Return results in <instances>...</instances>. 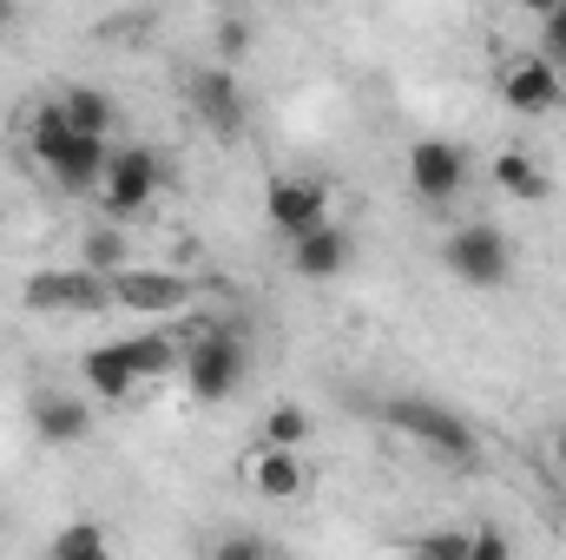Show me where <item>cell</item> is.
Returning a JSON list of instances; mask_svg holds the SVG:
<instances>
[{
    "mask_svg": "<svg viewBox=\"0 0 566 560\" xmlns=\"http://www.w3.org/2000/svg\"><path fill=\"white\" fill-rule=\"evenodd\" d=\"M33 158H40V172H46L60 191H93V185L106 178L113 145L106 139H80V133L60 120V106L46 100V106L33 113Z\"/></svg>",
    "mask_w": 566,
    "mask_h": 560,
    "instance_id": "cell-1",
    "label": "cell"
},
{
    "mask_svg": "<svg viewBox=\"0 0 566 560\" xmlns=\"http://www.w3.org/2000/svg\"><path fill=\"white\" fill-rule=\"evenodd\" d=\"M178 376H185V390H191L198 403H231V396L251 383V350H244V336H238L231 323H211V330H198V336L185 343Z\"/></svg>",
    "mask_w": 566,
    "mask_h": 560,
    "instance_id": "cell-2",
    "label": "cell"
},
{
    "mask_svg": "<svg viewBox=\"0 0 566 560\" xmlns=\"http://www.w3.org/2000/svg\"><path fill=\"white\" fill-rule=\"evenodd\" d=\"M441 271L454 283H474V290H494L514 271V238L494 225V218H474V225H454L441 238Z\"/></svg>",
    "mask_w": 566,
    "mask_h": 560,
    "instance_id": "cell-3",
    "label": "cell"
},
{
    "mask_svg": "<svg viewBox=\"0 0 566 560\" xmlns=\"http://www.w3.org/2000/svg\"><path fill=\"white\" fill-rule=\"evenodd\" d=\"M382 422L396 428V435H409V442H422V448H434L441 462H474L481 455V442H474V428L454 416L448 403H428V396H389L382 403Z\"/></svg>",
    "mask_w": 566,
    "mask_h": 560,
    "instance_id": "cell-4",
    "label": "cell"
},
{
    "mask_svg": "<svg viewBox=\"0 0 566 560\" xmlns=\"http://www.w3.org/2000/svg\"><path fill=\"white\" fill-rule=\"evenodd\" d=\"M20 303L33 317H99L113 310V278L86 271V265H66V271H33L20 283Z\"/></svg>",
    "mask_w": 566,
    "mask_h": 560,
    "instance_id": "cell-5",
    "label": "cell"
},
{
    "mask_svg": "<svg viewBox=\"0 0 566 560\" xmlns=\"http://www.w3.org/2000/svg\"><path fill=\"white\" fill-rule=\"evenodd\" d=\"M158 185H165V158H158L151 145H113V158H106V178H99L113 225L139 218L145 205L158 198Z\"/></svg>",
    "mask_w": 566,
    "mask_h": 560,
    "instance_id": "cell-6",
    "label": "cell"
},
{
    "mask_svg": "<svg viewBox=\"0 0 566 560\" xmlns=\"http://www.w3.org/2000/svg\"><path fill=\"white\" fill-rule=\"evenodd\" d=\"M264 218H271V231H277L283 245L323 231V225H329V178H271Z\"/></svg>",
    "mask_w": 566,
    "mask_h": 560,
    "instance_id": "cell-7",
    "label": "cell"
},
{
    "mask_svg": "<svg viewBox=\"0 0 566 560\" xmlns=\"http://www.w3.org/2000/svg\"><path fill=\"white\" fill-rule=\"evenodd\" d=\"M409 185H416V198L422 205H454L461 198V185H468V152L454 139H416L409 145Z\"/></svg>",
    "mask_w": 566,
    "mask_h": 560,
    "instance_id": "cell-8",
    "label": "cell"
},
{
    "mask_svg": "<svg viewBox=\"0 0 566 560\" xmlns=\"http://www.w3.org/2000/svg\"><path fill=\"white\" fill-rule=\"evenodd\" d=\"M113 303L119 310H139V317H178V310L198 303V283L178 278V271H145V265H133V271L113 278Z\"/></svg>",
    "mask_w": 566,
    "mask_h": 560,
    "instance_id": "cell-9",
    "label": "cell"
},
{
    "mask_svg": "<svg viewBox=\"0 0 566 560\" xmlns=\"http://www.w3.org/2000/svg\"><path fill=\"white\" fill-rule=\"evenodd\" d=\"M494 86H501V100H507L514 113H527V120H541V113L566 106L560 100V66L541 60V53H514V60L494 73Z\"/></svg>",
    "mask_w": 566,
    "mask_h": 560,
    "instance_id": "cell-10",
    "label": "cell"
},
{
    "mask_svg": "<svg viewBox=\"0 0 566 560\" xmlns=\"http://www.w3.org/2000/svg\"><path fill=\"white\" fill-rule=\"evenodd\" d=\"M185 100H191V113L211 126V133H244V86H238V73L218 60V66H198L191 80H185Z\"/></svg>",
    "mask_w": 566,
    "mask_h": 560,
    "instance_id": "cell-11",
    "label": "cell"
},
{
    "mask_svg": "<svg viewBox=\"0 0 566 560\" xmlns=\"http://www.w3.org/2000/svg\"><path fill=\"white\" fill-rule=\"evenodd\" d=\"M356 265V238H349V225H323V231H310V238H296L290 245V271L303 283H336L343 271Z\"/></svg>",
    "mask_w": 566,
    "mask_h": 560,
    "instance_id": "cell-12",
    "label": "cell"
},
{
    "mask_svg": "<svg viewBox=\"0 0 566 560\" xmlns=\"http://www.w3.org/2000/svg\"><path fill=\"white\" fill-rule=\"evenodd\" d=\"M303 481H310V468H303L296 448H271V442H264L258 455H244V488L264 495V501H296Z\"/></svg>",
    "mask_w": 566,
    "mask_h": 560,
    "instance_id": "cell-13",
    "label": "cell"
},
{
    "mask_svg": "<svg viewBox=\"0 0 566 560\" xmlns=\"http://www.w3.org/2000/svg\"><path fill=\"white\" fill-rule=\"evenodd\" d=\"M27 422H33V435H40V442H53V448H73V442H86L93 409H86L80 396H66V390H40V396L27 403Z\"/></svg>",
    "mask_w": 566,
    "mask_h": 560,
    "instance_id": "cell-14",
    "label": "cell"
},
{
    "mask_svg": "<svg viewBox=\"0 0 566 560\" xmlns=\"http://www.w3.org/2000/svg\"><path fill=\"white\" fill-rule=\"evenodd\" d=\"M80 383H86L99 403H126V396L139 390V370H133V356H126V336H119V343H93V350L80 356Z\"/></svg>",
    "mask_w": 566,
    "mask_h": 560,
    "instance_id": "cell-15",
    "label": "cell"
},
{
    "mask_svg": "<svg viewBox=\"0 0 566 560\" xmlns=\"http://www.w3.org/2000/svg\"><path fill=\"white\" fill-rule=\"evenodd\" d=\"M53 106H60V120H66L80 139H106V145H113L119 106H113V93H106V86H66Z\"/></svg>",
    "mask_w": 566,
    "mask_h": 560,
    "instance_id": "cell-16",
    "label": "cell"
},
{
    "mask_svg": "<svg viewBox=\"0 0 566 560\" xmlns=\"http://www.w3.org/2000/svg\"><path fill=\"white\" fill-rule=\"evenodd\" d=\"M80 265L99 271V278L133 271V231H126V225H93V231L80 238Z\"/></svg>",
    "mask_w": 566,
    "mask_h": 560,
    "instance_id": "cell-17",
    "label": "cell"
},
{
    "mask_svg": "<svg viewBox=\"0 0 566 560\" xmlns=\"http://www.w3.org/2000/svg\"><path fill=\"white\" fill-rule=\"evenodd\" d=\"M126 356H133L139 383H165V376H178L185 343H178V336H165V330H139V336H126Z\"/></svg>",
    "mask_w": 566,
    "mask_h": 560,
    "instance_id": "cell-18",
    "label": "cell"
},
{
    "mask_svg": "<svg viewBox=\"0 0 566 560\" xmlns=\"http://www.w3.org/2000/svg\"><path fill=\"white\" fill-rule=\"evenodd\" d=\"M494 185H501L507 198H521V205H541V198L554 191V185H547V172L534 165V152H521V145L494 158Z\"/></svg>",
    "mask_w": 566,
    "mask_h": 560,
    "instance_id": "cell-19",
    "label": "cell"
},
{
    "mask_svg": "<svg viewBox=\"0 0 566 560\" xmlns=\"http://www.w3.org/2000/svg\"><path fill=\"white\" fill-rule=\"evenodd\" d=\"M46 560H113V548H106V528H99V521H66V528L53 535Z\"/></svg>",
    "mask_w": 566,
    "mask_h": 560,
    "instance_id": "cell-20",
    "label": "cell"
},
{
    "mask_svg": "<svg viewBox=\"0 0 566 560\" xmlns=\"http://www.w3.org/2000/svg\"><path fill=\"white\" fill-rule=\"evenodd\" d=\"M264 442H271V448H303V442H310V409L277 403V409L264 416Z\"/></svg>",
    "mask_w": 566,
    "mask_h": 560,
    "instance_id": "cell-21",
    "label": "cell"
},
{
    "mask_svg": "<svg viewBox=\"0 0 566 560\" xmlns=\"http://www.w3.org/2000/svg\"><path fill=\"white\" fill-rule=\"evenodd\" d=\"M468 548H474V528H441L422 541V560H468Z\"/></svg>",
    "mask_w": 566,
    "mask_h": 560,
    "instance_id": "cell-22",
    "label": "cell"
},
{
    "mask_svg": "<svg viewBox=\"0 0 566 560\" xmlns=\"http://www.w3.org/2000/svg\"><path fill=\"white\" fill-rule=\"evenodd\" d=\"M541 60H554V66H566V0L560 7H547V20H541V46H534Z\"/></svg>",
    "mask_w": 566,
    "mask_h": 560,
    "instance_id": "cell-23",
    "label": "cell"
},
{
    "mask_svg": "<svg viewBox=\"0 0 566 560\" xmlns=\"http://www.w3.org/2000/svg\"><path fill=\"white\" fill-rule=\"evenodd\" d=\"M218 53H224V66H238L244 53H251V20H218Z\"/></svg>",
    "mask_w": 566,
    "mask_h": 560,
    "instance_id": "cell-24",
    "label": "cell"
},
{
    "mask_svg": "<svg viewBox=\"0 0 566 560\" xmlns=\"http://www.w3.org/2000/svg\"><path fill=\"white\" fill-rule=\"evenodd\" d=\"M211 560H271V548H264L258 535H231V541H218Z\"/></svg>",
    "mask_w": 566,
    "mask_h": 560,
    "instance_id": "cell-25",
    "label": "cell"
},
{
    "mask_svg": "<svg viewBox=\"0 0 566 560\" xmlns=\"http://www.w3.org/2000/svg\"><path fill=\"white\" fill-rule=\"evenodd\" d=\"M468 560H507V535H501V528H474V548H468Z\"/></svg>",
    "mask_w": 566,
    "mask_h": 560,
    "instance_id": "cell-26",
    "label": "cell"
},
{
    "mask_svg": "<svg viewBox=\"0 0 566 560\" xmlns=\"http://www.w3.org/2000/svg\"><path fill=\"white\" fill-rule=\"evenodd\" d=\"M554 462H560V468H566V428H560V435H554Z\"/></svg>",
    "mask_w": 566,
    "mask_h": 560,
    "instance_id": "cell-27",
    "label": "cell"
},
{
    "mask_svg": "<svg viewBox=\"0 0 566 560\" xmlns=\"http://www.w3.org/2000/svg\"><path fill=\"white\" fill-rule=\"evenodd\" d=\"M7 27H13V7H7V0H0V33H7Z\"/></svg>",
    "mask_w": 566,
    "mask_h": 560,
    "instance_id": "cell-28",
    "label": "cell"
},
{
    "mask_svg": "<svg viewBox=\"0 0 566 560\" xmlns=\"http://www.w3.org/2000/svg\"><path fill=\"white\" fill-rule=\"evenodd\" d=\"M560 100H566V66H560Z\"/></svg>",
    "mask_w": 566,
    "mask_h": 560,
    "instance_id": "cell-29",
    "label": "cell"
},
{
    "mask_svg": "<svg viewBox=\"0 0 566 560\" xmlns=\"http://www.w3.org/2000/svg\"><path fill=\"white\" fill-rule=\"evenodd\" d=\"M0 528H7V515H0Z\"/></svg>",
    "mask_w": 566,
    "mask_h": 560,
    "instance_id": "cell-30",
    "label": "cell"
},
{
    "mask_svg": "<svg viewBox=\"0 0 566 560\" xmlns=\"http://www.w3.org/2000/svg\"><path fill=\"white\" fill-rule=\"evenodd\" d=\"M271 560H283V554H271Z\"/></svg>",
    "mask_w": 566,
    "mask_h": 560,
    "instance_id": "cell-31",
    "label": "cell"
}]
</instances>
